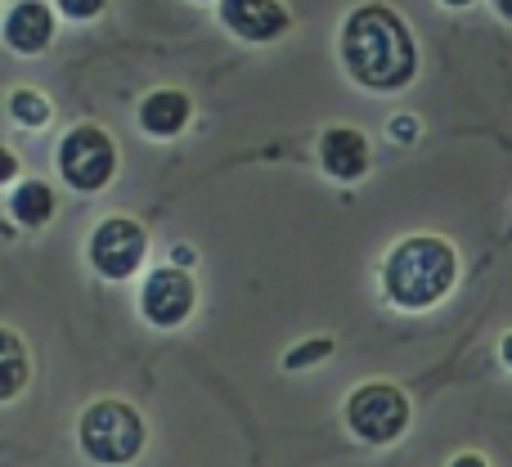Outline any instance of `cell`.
Listing matches in <instances>:
<instances>
[{
  "instance_id": "20",
  "label": "cell",
  "mask_w": 512,
  "mask_h": 467,
  "mask_svg": "<svg viewBox=\"0 0 512 467\" xmlns=\"http://www.w3.org/2000/svg\"><path fill=\"white\" fill-rule=\"evenodd\" d=\"M499 355H504V364L512 369V333H504V342H499Z\"/></svg>"
},
{
  "instance_id": "18",
  "label": "cell",
  "mask_w": 512,
  "mask_h": 467,
  "mask_svg": "<svg viewBox=\"0 0 512 467\" xmlns=\"http://www.w3.org/2000/svg\"><path fill=\"white\" fill-rule=\"evenodd\" d=\"M14 176H18V158L5 149V144H0V185H9Z\"/></svg>"
},
{
  "instance_id": "14",
  "label": "cell",
  "mask_w": 512,
  "mask_h": 467,
  "mask_svg": "<svg viewBox=\"0 0 512 467\" xmlns=\"http://www.w3.org/2000/svg\"><path fill=\"white\" fill-rule=\"evenodd\" d=\"M9 113H14V122L18 126H27V131H41L45 122H50V99L41 95V90H32V86H18L14 95H9Z\"/></svg>"
},
{
  "instance_id": "11",
  "label": "cell",
  "mask_w": 512,
  "mask_h": 467,
  "mask_svg": "<svg viewBox=\"0 0 512 467\" xmlns=\"http://www.w3.org/2000/svg\"><path fill=\"white\" fill-rule=\"evenodd\" d=\"M140 131L149 135V140H171V135H180L189 126V117H194V104H189L185 90H153V95L140 99Z\"/></svg>"
},
{
  "instance_id": "17",
  "label": "cell",
  "mask_w": 512,
  "mask_h": 467,
  "mask_svg": "<svg viewBox=\"0 0 512 467\" xmlns=\"http://www.w3.org/2000/svg\"><path fill=\"white\" fill-rule=\"evenodd\" d=\"M387 131H391V140H396V144H414V140H418V117L396 113V117L387 122Z\"/></svg>"
},
{
  "instance_id": "13",
  "label": "cell",
  "mask_w": 512,
  "mask_h": 467,
  "mask_svg": "<svg viewBox=\"0 0 512 467\" xmlns=\"http://www.w3.org/2000/svg\"><path fill=\"white\" fill-rule=\"evenodd\" d=\"M14 221L18 225H27V230H41V225H50L54 221V189L45 185V180H27V185H18L14 189Z\"/></svg>"
},
{
  "instance_id": "15",
  "label": "cell",
  "mask_w": 512,
  "mask_h": 467,
  "mask_svg": "<svg viewBox=\"0 0 512 467\" xmlns=\"http://www.w3.org/2000/svg\"><path fill=\"white\" fill-rule=\"evenodd\" d=\"M328 355H333V337H306V342H297L283 355V369L301 373V369H310V364H324Z\"/></svg>"
},
{
  "instance_id": "5",
  "label": "cell",
  "mask_w": 512,
  "mask_h": 467,
  "mask_svg": "<svg viewBox=\"0 0 512 467\" xmlns=\"http://www.w3.org/2000/svg\"><path fill=\"white\" fill-rule=\"evenodd\" d=\"M59 171L77 194H99L117 176V144L104 126H72L59 144Z\"/></svg>"
},
{
  "instance_id": "2",
  "label": "cell",
  "mask_w": 512,
  "mask_h": 467,
  "mask_svg": "<svg viewBox=\"0 0 512 467\" xmlns=\"http://www.w3.org/2000/svg\"><path fill=\"white\" fill-rule=\"evenodd\" d=\"M459 283V252L441 234H409L382 261V292L396 310H432Z\"/></svg>"
},
{
  "instance_id": "3",
  "label": "cell",
  "mask_w": 512,
  "mask_h": 467,
  "mask_svg": "<svg viewBox=\"0 0 512 467\" xmlns=\"http://www.w3.org/2000/svg\"><path fill=\"white\" fill-rule=\"evenodd\" d=\"M77 445L99 467H131L144 454V445H149V423H144V414L131 400L104 396L81 409Z\"/></svg>"
},
{
  "instance_id": "7",
  "label": "cell",
  "mask_w": 512,
  "mask_h": 467,
  "mask_svg": "<svg viewBox=\"0 0 512 467\" xmlns=\"http://www.w3.org/2000/svg\"><path fill=\"white\" fill-rule=\"evenodd\" d=\"M194 301L198 288L185 265H158V270H149V279L140 288V310L153 328H180L194 315Z\"/></svg>"
},
{
  "instance_id": "1",
  "label": "cell",
  "mask_w": 512,
  "mask_h": 467,
  "mask_svg": "<svg viewBox=\"0 0 512 467\" xmlns=\"http://www.w3.org/2000/svg\"><path fill=\"white\" fill-rule=\"evenodd\" d=\"M342 63L364 90H405L418 77V41L409 32V23L400 18V9L369 0V5L351 9L342 23Z\"/></svg>"
},
{
  "instance_id": "9",
  "label": "cell",
  "mask_w": 512,
  "mask_h": 467,
  "mask_svg": "<svg viewBox=\"0 0 512 467\" xmlns=\"http://www.w3.org/2000/svg\"><path fill=\"white\" fill-rule=\"evenodd\" d=\"M369 140L355 126H328L319 135V167L333 180H364L369 176Z\"/></svg>"
},
{
  "instance_id": "8",
  "label": "cell",
  "mask_w": 512,
  "mask_h": 467,
  "mask_svg": "<svg viewBox=\"0 0 512 467\" xmlns=\"http://www.w3.org/2000/svg\"><path fill=\"white\" fill-rule=\"evenodd\" d=\"M221 23L243 41H279L292 27V14L283 0H221Z\"/></svg>"
},
{
  "instance_id": "19",
  "label": "cell",
  "mask_w": 512,
  "mask_h": 467,
  "mask_svg": "<svg viewBox=\"0 0 512 467\" xmlns=\"http://www.w3.org/2000/svg\"><path fill=\"white\" fill-rule=\"evenodd\" d=\"M450 467H490V463H486V459H481V454L463 450V454H454V459H450Z\"/></svg>"
},
{
  "instance_id": "16",
  "label": "cell",
  "mask_w": 512,
  "mask_h": 467,
  "mask_svg": "<svg viewBox=\"0 0 512 467\" xmlns=\"http://www.w3.org/2000/svg\"><path fill=\"white\" fill-rule=\"evenodd\" d=\"M54 5H59L63 18H77V23H86V18H99V14H104L108 0H54Z\"/></svg>"
},
{
  "instance_id": "21",
  "label": "cell",
  "mask_w": 512,
  "mask_h": 467,
  "mask_svg": "<svg viewBox=\"0 0 512 467\" xmlns=\"http://www.w3.org/2000/svg\"><path fill=\"white\" fill-rule=\"evenodd\" d=\"M495 9H499V18H508L512 23V0H495Z\"/></svg>"
},
{
  "instance_id": "10",
  "label": "cell",
  "mask_w": 512,
  "mask_h": 467,
  "mask_svg": "<svg viewBox=\"0 0 512 467\" xmlns=\"http://www.w3.org/2000/svg\"><path fill=\"white\" fill-rule=\"evenodd\" d=\"M5 45L14 54H41L54 41V9L45 0H18L5 14Z\"/></svg>"
},
{
  "instance_id": "12",
  "label": "cell",
  "mask_w": 512,
  "mask_h": 467,
  "mask_svg": "<svg viewBox=\"0 0 512 467\" xmlns=\"http://www.w3.org/2000/svg\"><path fill=\"white\" fill-rule=\"evenodd\" d=\"M32 382V355H27V342L14 333V328L0 324V405L18 400Z\"/></svg>"
},
{
  "instance_id": "22",
  "label": "cell",
  "mask_w": 512,
  "mask_h": 467,
  "mask_svg": "<svg viewBox=\"0 0 512 467\" xmlns=\"http://www.w3.org/2000/svg\"><path fill=\"white\" fill-rule=\"evenodd\" d=\"M441 5H450V9H468L472 0H441Z\"/></svg>"
},
{
  "instance_id": "6",
  "label": "cell",
  "mask_w": 512,
  "mask_h": 467,
  "mask_svg": "<svg viewBox=\"0 0 512 467\" xmlns=\"http://www.w3.org/2000/svg\"><path fill=\"white\" fill-rule=\"evenodd\" d=\"M86 252H90V265H95L104 279H131L144 265V256H149V234L135 221H126V216H108V221H99V230L90 234Z\"/></svg>"
},
{
  "instance_id": "4",
  "label": "cell",
  "mask_w": 512,
  "mask_h": 467,
  "mask_svg": "<svg viewBox=\"0 0 512 467\" xmlns=\"http://www.w3.org/2000/svg\"><path fill=\"white\" fill-rule=\"evenodd\" d=\"M342 418H346V427H351L355 441L382 450V445H396L400 436L409 432L414 405H409V396L396 387V382L373 378V382H360V387L346 396Z\"/></svg>"
}]
</instances>
